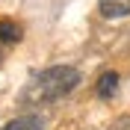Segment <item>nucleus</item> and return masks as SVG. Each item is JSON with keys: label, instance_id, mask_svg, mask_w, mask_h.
Here are the masks:
<instances>
[{"label": "nucleus", "instance_id": "nucleus-1", "mask_svg": "<svg viewBox=\"0 0 130 130\" xmlns=\"http://www.w3.org/2000/svg\"><path fill=\"white\" fill-rule=\"evenodd\" d=\"M80 83V71L71 68V65H53V68H44L36 77H30V83L21 92V104L27 106H39V104H50V101H59L62 95L77 89Z\"/></svg>", "mask_w": 130, "mask_h": 130}, {"label": "nucleus", "instance_id": "nucleus-2", "mask_svg": "<svg viewBox=\"0 0 130 130\" xmlns=\"http://www.w3.org/2000/svg\"><path fill=\"white\" fill-rule=\"evenodd\" d=\"M98 9L104 18H124L130 15V0H101Z\"/></svg>", "mask_w": 130, "mask_h": 130}, {"label": "nucleus", "instance_id": "nucleus-3", "mask_svg": "<svg viewBox=\"0 0 130 130\" xmlns=\"http://www.w3.org/2000/svg\"><path fill=\"white\" fill-rule=\"evenodd\" d=\"M44 121H41V115H18L12 121H6L0 130H41Z\"/></svg>", "mask_w": 130, "mask_h": 130}, {"label": "nucleus", "instance_id": "nucleus-4", "mask_svg": "<svg viewBox=\"0 0 130 130\" xmlns=\"http://www.w3.org/2000/svg\"><path fill=\"white\" fill-rule=\"evenodd\" d=\"M115 92H118V74L115 71L101 74V80H98V98H112Z\"/></svg>", "mask_w": 130, "mask_h": 130}, {"label": "nucleus", "instance_id": "nucleus-5", "mask_svg": "<svg viewBox=\"0 0 130 130\" xmlns=\"http://www.w3.org/2000/svg\"><path fill=\"white\" fill-rule=\"evenodd\" d=\"M0 41H3V44H15V41H21V27H18L15 21L3 18V21H0Z\"/></svg>", "mask_w": 130, "mask_h": 130}, {"label": "nucleus", "instance_id": "nucleus-6", "mask_svg": "<svg viewBox=\"0 0 130 130\" xmlns=\"http://www.w3.org/2000/svg\"><path fill=\"white\" fill-rule=\"evenodd\" d=\"M109 130H130V118H118V121H115Z\"/></svg>", "mask_w": 130, "mask_h": 130}]
</instances>
